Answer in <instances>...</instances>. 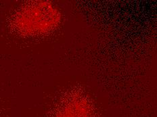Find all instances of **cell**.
<instances>
[{
	"mask_svg": "<svg viewBox=\"0 0 157 117\" xmlns=\"http://www.w3.org/2000/svg\"><path fill=\"white\" fill-rule=\"evenodd\" d=\"M59 13L48 2L35 1L24 5L13 18L14 30L25 36L43 35L58 23Z\"/></svg>",
	"mask_w": 157,
	"mask_h": 117,
	"instance_id": "obj_1",
	"label": "cell"
},
{
	"mask_svg": "<svg viewBox=\"0 0 157 117\" xmlns=\"http://www.w3.org/2000/svg\"><path fill=\"white\" fill-rule=\"evenodd\" d=\"M54 117H93V115L87 101L74 98L64 103Z\"/></svg>",
	"mask_w": 157,
	"mask_h": 117,
	"instance_id": "obj_2",
	"label": "cell"
}]
</instances>
